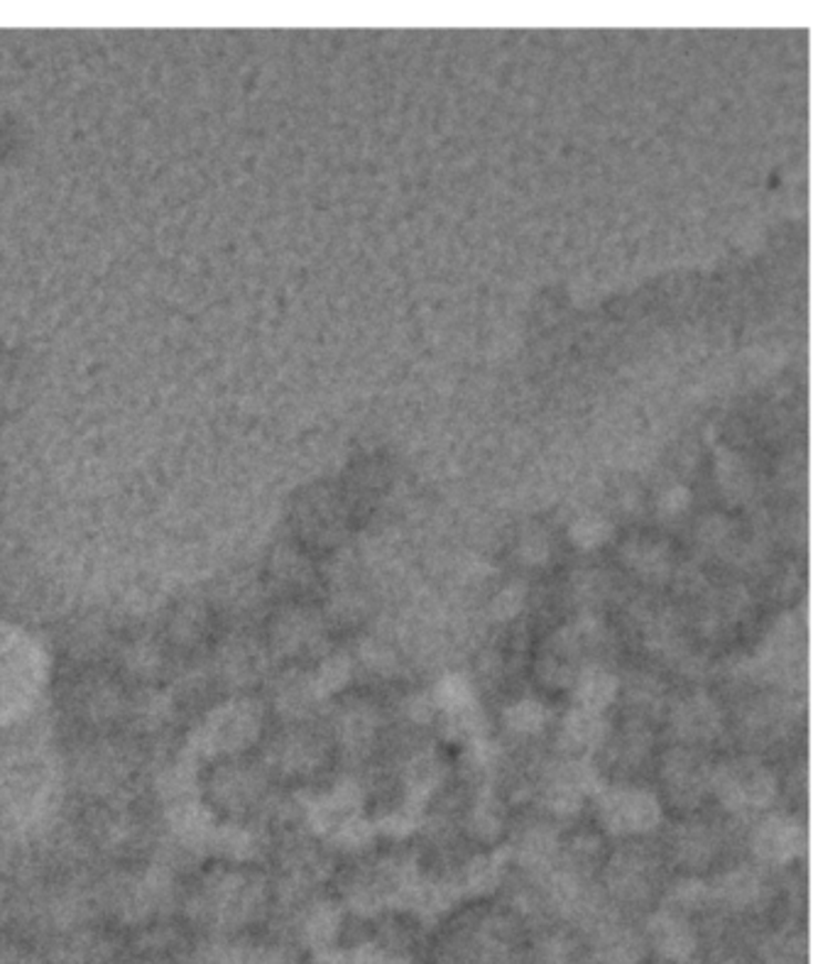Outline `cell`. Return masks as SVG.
Segmentation results:
<instances>
[{
  "label": "cell",
  "instance_id": "cell-1",
  "mask_svg": "<svg viewBox=\"0 0 835 964\" xmlns=\"http://www.w3.org/2000/svg\"><path fill=\"white\" fill-rule=\"evenodd\" d=\"M774 784L770 774L755 764H733L721 776V798L733 810H760L770 806Z\"/></svg>",
  "mask_w": 835,
  "mask_h": 964
},
{
  "label": "cell",
  "instance_id": "cell-2",
  "mask_svg": "<svg viewBox=\"0 0 835 964\" xmlns=\"http://www.w3.org/2000/svg\"><path fill=\"white\" fill-rule=\"evenodd\" d=\"M602 818L615 832H642L659 820V806L642 791H615L602 798Z\"/></svg>",
  "mask_w": 835,
  "mask_h": 964
},
{
  "label": "cell",
  "instance_id": "cell-3",
  "mask_svg": "<svg viewBox=\"0 0 835 964\" xmlns=\"http://www.w3.org/2000/svg\"><path fill=\"white\" fill-rule=\"evenodd\" d=\"M798 844H802V830L788 820L774 818L764 822L757 835L760 854L764 859H772V862H786V859H792L798 852Z\"/></svg>",
  "mask_w": 835,
  "mask_h": 964
},
{
  "label": "cell",
  "instance_id": "cell-4",
  "mask_svg": "<svg viewBox=\"0 0 835 964\" xmlns=\"http://www.w3.org/2000/svg\"><path fill=\"white\" fill-rule=\"evenodd\" d=\"M576 695H578V703H581L586 711H596L598 713V711H602V707H606L612 701L615 681H612L610 673L600 671V668L586 671L584 676H578Z\"/></svg>",
  "mask_w": 835,
  "mask_h": 964
},
{
  "label": "cell",
  "instance_id": "cell-5",
  "mask_svg": "<svg viewBox=\"0 0 835 964\" xmlns=\"http://www.w3.org/2000/svg\"><path fill=\"white\" fill-rule=\"evenodd\" d=\"M718 713L705 701H693L681 707L677 715V727H681L691 739H709L711 732L718 727Z\"/></svg>",
  "mask_w": 835,
  "mask_h": 964
},
{
  "label": "cell",
  "instance_id": "cell-6",
  "mask_svg": "<svg viewBox=\"0 0 835 964\" xmlns=\"http://www.w3.org/2000/svg\"><path fill=\"white\" fill-rule=\"evenodd\" d=\"M654 940H657V947L671 960H683L693 947L687 925L679 923L677 918H662V921H657Z\"/></svg>",
  "mask_w": 835,
  "mask_h": 964
},
{
  "label": "cell",
  "instance_id": "cell-7",
  "mask_svg": "<svg viewBox=\"0 0 835 964\" xmlns=\"http://www.w3.org/2000/svg\"><path fill=\"white\" fill-rule=\"evenodd\" d=\"M566 729H568V737L578 742V745H596V742L602 737V723L598 713L586 711V707L568 715Z\"/></svg>",
  "mask_w": 835,
  "mask_h": 964
},
{
  "label": "cell",
  "instance_id": "cell-8",
  "mask_svg": "<svg viewBox=\"0 0 835 964\" xmlns=\"http://www.w3.org/2000/svg\"><path fill=\"white\" fill-rule=\"evenodd\" d=\"M544 719H547V711L539 703H517L513 711L507 713V723L513 725L517 732H535L544 725Z\"/></svg>",
  "mask_w": 835,
  "mask_h": 964
},
{
  "label": "cell",
  "instance_id": "cell-9",
  "mask_svg": "<svg viewBox=\"0 0 835 964\" xmlns=\"http://www.w3.org/2000/svg\"><path fill=\"white\" fill-rule=\"evenodd\" d=\"M471 693L468 685L463 683L461 678H446L442 685H439V701L446 707H463L468 703Z\"/></svg>",
  "mask_w": 835,
  "mask_h": 964
},
{
  "label": "cell",
  "instance_id": "cell-10",
  "mask_svg": "<svg viewBox=\"0 0 835 964\" xmlns=\"http://www.w3.org/2000/svg\"><path fill=\"white\" fill-rule=\"evenodd\" d=\"M757 884L755 879H750V871H735L733 877L728 879V896L733 901H748L750 896H755Z\"/></svg>",
  "mask_w": 835,
  "mask_h": 964
},
{
  "label": "cell",
  "instance_id": "cell-11",
  "mask_svg": "<svg viewBox=\"0 0 835 964\" xmlns=\"http://www.w3.org/2000/svg\"><path fill=\"white\" fill-rule=\"evenodd\" d=\"M319 964H348L343 957H333V955H329V957H323Z\"/></svg>",
  "mask_w": 835,
  "mask_h": 964
}]
</instances>
